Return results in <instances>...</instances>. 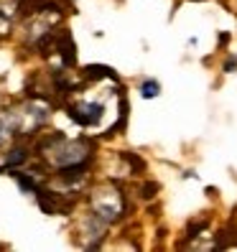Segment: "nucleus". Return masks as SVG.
I'll return each instance as SVG.
<instances>
[{"label": "nucleus", "mask_w": 237, "mask_h": 252, "mask_svg": "<svg viewBox=\"0 0 237 252\" xmlns=\"http://www.w3.org/2000/svg\"><path fill=\"white\" fill-rule=\"evenodd\" d=\"M69 117L74 123L84 125V127L97 125L102 120V105H95V102H77V105L69 107Z\"/></svg>", "instance_id": "nucleus-1"}, {"label": "nucleus", "mask_w": 237, "mask_h": 252, "mask_svg": "<svg viewBox=\"0 0 237 252\" xmlns=\"http://www.w3.org/2000/svg\"><path fill=\"white\" fill-rule=\"evenodd\" d=\"M54 46L59 49V54H62L64 64H69V66H71L74 62H77V46H74V41H71V36H69L67 31L59 33V38H56Z\"/></svg>", "instance_id": "nucleus-2"}, {"label": "nucleus", "mask_w": 237, "mask_h": 252, "mask_svg": "<svg viewBox=\"0 0 237 252\" xmlns=\"http://www.w3.org/2000/svg\"><path fill=\"white\" fill-rule=\"evenodd\" d=\"M140 94H143L145 99L158 97V94H161V84H158L156 79H145V82L140 84Z\"/></svg>", "instance_id": "nucleus-3"}, {"label": "nucleus", "mask_w": 237, "mask_h": 252, "mask_svg": "<svg viewBox=\"0 0 237 252\" xmlns=\"http://www.w3.org/2000/svg\"><path fill=\"white\" fill-rule=\"evenodd\" d=\"M84 71H87V77H90V79H102V77H107V79H115L112 69H107V66H87Z\"/></svg>", "instance_id": "nucleus-4"}, {"label": "nucleus", "mask_w": 237, "mask_h": 252, "mask_svg": "<svg viewBox=\"0 0 237 252\" xmlns=\"http://www.w3.org/2000/svg\"><path fill=\"white\" fill-rule=\"evenodd\" d=\"M156 191H158V184H153V181L145 184V186H143V199H153Z\"/></svg>", "instance_id": "nucleus-5"}, {"label": "nucleus", "mask_w": 237, "mask_h": 252, "mask_svg": "<svg viewBox=\"0 0 237 252\" xmlns=\"http://www.w3.org/2000/svg\"><path fill=\"white\" fill-rule=\"evenodd\" d=\"M235 66H237V59H230V62L225 64V71H232Z\"/></svg>", "instance_id": "nucleus-6"}]
</instances>
